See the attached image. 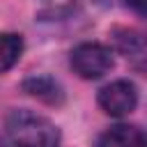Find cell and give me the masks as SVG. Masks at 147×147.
<instances>
[{"instance_id":"cell-1","label":"cell","mask_w":147,"mask_h":147,"mask_svg":"<svg viewBox=\"0 0 147 147\" xmlns=\"http://www.w3.org/2000/svg\"><path fill=\"white\" fill-rule=\"evenodd\" d=\"M7 138L14 147H57L60 145V131L57 126L28 108L11 110L5 122Z\"/></svg>"},{"instance_id":"cell-2","label":"cell","mask_w":147,"mask_h":147,"mask_svg":"<svg viewBox=\"0 0 147 147\" xmlns=\"http://www.w3.org/2000/svg\"><path fill=\"white\" fill-rule=\"evenodd\" d=\"M71 69L76 76L85 78V80H96L101 76H106L115 60H113V51L99 41H85V44H78L74 51H71Z\"/></svg>"},{"instance_id":"cell-3","label":"cell","mask_w":147,"mask_h":147,"mask_svg":"<svg viewBox=\"0 0 147 147\" xmlns=\"http://www.w3.org/2000/svg\"><path fill=\"white\" fill-rule=\"evenodd\" d=\"M96 101H99V106L106 115L122 117V115H129L136 108L138 90L131 80H113V83H108L106 87L99 90Z\"/></svg>"},{"instance_id":"cell-4","label":"cell","mask_w":147,"mask_h":147,"mask_svg":"<svg viewBox=\"0 0 147 147\" xmlns=\"http://www.w3.org/2000/svg\"><path fill=\"white\" fill-rule=\"evenodd\" d=\"M96 147H147V138L138 126L117 124V126H110L99 138Z\"/></svg>"},{"instance_id":"cell-5","label":"cell","mask_w":147,"mask_h":147,"mask_svg":"<svg viewBox=\"0 0 147 147\" xmlns=\"http://www.w3.org/2000/svg\"><path fill=\"white\" fill-rule=\"evenodd\" d=\"M23 90H25L28 94H32V96L46 101V103H62V99H64L62 87H60L53 78H48V76L28 78V80L23 83Z\"/></svg>"},{"instance_id":"cell-6","label":"cell","mask_w":147,"mask_h":147,"mask_svg":"<svg viewBox=\"0 0 147 147\" xmlns=\"http://www.w3.org/2000/svg\"><path fill=\"white\" fill-rule=\"evenodd\" d=\"M23 53V39L14 32H0V74L9 71Z\"/></svg>"},{"instance_id":"cell-7","label":"cell","mask_w":147,"mask_h":147,"mask_svg":"<svg viewBox=\"0 0 147 147\" xmlns=\"http://www.w3.org/2000/svg\"><path fill=\"white\" fill-rule=\"evenodd\" d=\"M113 34H115L113 39H115V46H117L119 53H124V55L131 57V60H140V57H142V53H145V41H142V37H140L136 30L119 28V30H115Z\"/></svg>"}]
</instances>
